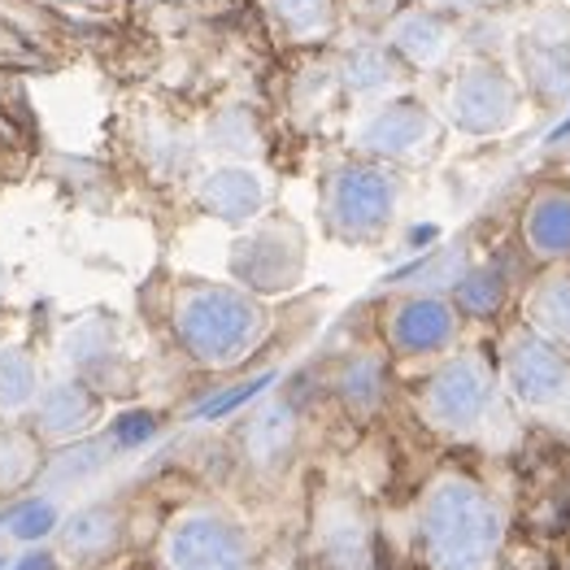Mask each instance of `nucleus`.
I'll return each mask as SVG.
<instances>
[{"instance_id":"6e6552de","label":"nucleus","mask_w":570,"mask_h":570,"mask_svg":"<svg viewBox=\"0 0 570 570\" xmlns=\"http://www.w3.org/2000/svg\"><path fill=\"white\" fill-rule=\"evenodd\" d=\"M510 375H514V387L523 392L531 405H553V401L570 396V366L535 335H527V340L514 344Z\"/></svg>"},{"instance_id":"423d86ee","label":"nucleus","mask_w":570,"mask_h":570,"mask_svg":"<svg viewBox=\"0 0 570 570\" xmlns=\"http://www.w3.org/2000/svg\"><path fill=\"white\" fill-rule=\"evenodd\" d=\"M175 570H244V549L236 531L218 519H188L170 535Z\"/></svg>"},{"instance_id":"f8f14e48","label":"nucleus","mask_w":570,"mask_h":570,"mask_svg":"<svg viewBox=\"0 0 570 570\" xmlns=\"http://www.w3.org/2000/svg\"><path fill=\"white\" fill-rule=\"evenodd\" d=\"M527 79L535 83V92L549 100H567L570 96V40H544V45H527Z\"/></svg>"},{"instance_id":"20e7f679","label":"nucleus","mask_w":570,"mask_h":570,"mask_svg":"<svg viewBox=\"0 0 570 570\" xmlns=\"http://www.w3.org/2000/svg\"><path fill=\"white\" fill-rule=\"evenodd\" d=\"M387 48H392V57H396L405 70H419V75L440 70V66L449 61V52H453L449 13H435V9H405V13H392Z\"/></svg>"},{"instance_id":"ddd939ff","label":"nucleus","mask_w":570,"mask_h":570,"mask_svg":"<svg viewBox=\"0 0 570 570\" xmlns=\"http://www.w3.org/2000/svg\"><path fill=\"white\" fill-rule=\"evenodd\" d=\"M540 318L553 335H567L570 340V279H553V284L540 292Z\"/></svg>"},{"instance_id":"39448f33","label":"nucleus","mask_w":570,"mask_h":570,"mask_svg":"<svg viewBox=\"0 0 570 570\" xmlns=\"http://www.w3.org/2000/svg\"><path fill=\"white\" fill-rule=\"evenodd\" d=\"M440 136V122L428 105L419 100H392L371 114V122L362 127V144L366 153H380V157H414L423 153L431 140Z\"/></svg>"},{"instance_id":"9b49d317","label":"nucleus","mask_w":570,"mask_h":570,"mask_svg":"<svg viewBox=\"0 0 570 570\" xmlns=\"http://www.w3.org/2000/svg\"><path fill=\"white\" fill-rule=\"evenodd\" d=\"M453 335V309L444 301H410L401 314H396V340L405 348H435Z\"/></svg>"},{"instance_id":"f03ea898","label":"nucleus","mask_w":570,"mask_h":570,"mask_svg":"<svg viewBox=\"0 0 570 570\" xmlns=\"http://www.w3.org/2000/svg\"><path fill=\"white\" fill-rule=\"evenodd\" d=\"M453 127H462L466 136H497L505 127L519 122L523 96L519 83L510 79L505 66L497 61H471L453 83H449V100H444Z\"/></svg>"},{"instance_id":"9d476101","label":"nucleus","mask_w":570,"mask_h":570,"mask_svg":"<svg viewBox=\"0 0 570 570\" xmlns=\"http://www.w3.org/2000/svg\"><path fill=\"white\" fill-rule=\"evenodd\" d=\"M527 239L540 257H567L570 253V196L544 191L527 214Z\"/></svg>"},{"instance_id":"1a4fd4ad","label":"nucleus","mask_w":570,"mask_h":570,"mask_svg":"<svg viewBox=\"0 0 570 570\" xmlns=\"http://www.w3.org/2000/svg\"><path fill=\"white\" fill-rule=\"evenodd\" d=\"M431 401H435V410H440L444 423L466 428V423H475L479 410H483V401H488V383H483V375L471 371V366H453L449 375L435 380Z\"/></svg>"},{"instance_id":"2eb2a0df","label":"nucleus","mask_w":570,"mask_h":570,"mask_svg":"<svg viewBox=\"0 0 570 570\" xmlns=\"http://www.w3.org/2000/svg\"><path fill=\"white\" fill-rule=\"evenodd\" d=\"M492 0H428V9L435 13H475V9H488Z\"/></svg>"},{"instance_id":"0eeeda50","label":"nucleus","mask_w":570,"mask_h":570,"mask_svg":"<svg viewBox=\"0 0 570 570\" xmlns=\"http://www.w3.org/2000/svg\"><path fill=\"white\" fill-rule=\"evenodd\" d=\"M253 332V314L248 305H239L236 296H209L200 305H191L188 314V340L205 357H232L248 344Z\"/></svg>"},{"instance_id":"4468645a","label":"nucleus","mask_w":570,"mask_h":570,"mask_svg":"<svg viewBox=\"0 0 570 570\" xmlns=\"http://www.w3.org/2000/svg\"><path fill=\"white\" fill-rule=\"evenodd\" d=\"M462 296H466L471 305H479V309H492V305H497V296H501V284H497V275L475 271V275L466 279V287H462Z\"/></svg>"},{"instance_id":"f257e3e1","label":"nucleus","mask_w":570,"mask_h":570,"mask_svg":"<svg viewBox=\"0 0 570 570\" xmlns=\"http://www.w3.org/2000/svg\"><path fill=\"white\" fill-rule=\"evenodd\" d=\"M428 544L440 570H483L497 549V514L471 488L449 483L431 497Z\"/></svg>"},{"instance_id":"7ed1b4c3","label":"nucleus","mask_w":570,"mask_h":570,"mask_svg":"<svg viewBox=\"0 0 570 570\" xmlns=\"http://www.w3.org/2000/svg\"><path fill=\"white\" fill-rule=\"evenodd\" d=\"M396 184L380 166H348L332 184V223L344 236H371L392 218Z\"/></svg>"}]
</instances>
